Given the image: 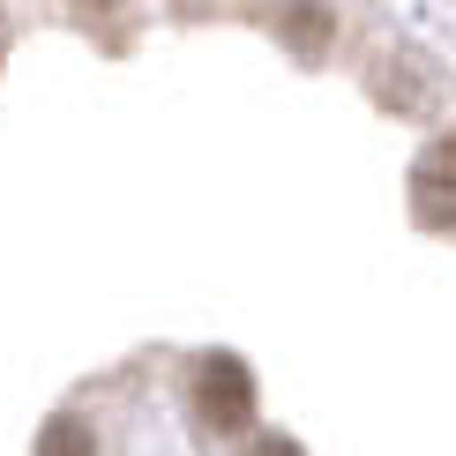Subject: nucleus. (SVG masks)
Segmentation results:
<instances>
[{
	"mask_svg": "<svg viewBox=\"0 0 456 456\" xmlns=\"http://www.w3.org/2000/svg\"><path fill=\"white\" fill-rule=\"evenodd\" d=\"M195 404H202V419H210V427H247V419H255V374H247L240 359L210 352L195 367Z\"/></svg>",
	"mask_w": 456,
	"mask_h": 456,
	"instance_id": "nucleus-1",
	"label": "nucleus"
},
{
	"mask_svg": "<svg viewBox=\"0 0 456 456\" xmlns=\"http://www.w3.org/2000/svg\"><path fill=\"white\" fill-rule=\"evenodd\" d=\"M449 173H456V150H449V142H434L427 158H419V217L434 224V232H449V217H456Z\"/></svg>",
	"mask_w": 456,
	"mask_h": 456,
	"instance_id": "nucleus-2",
	"label": "nucleus"
},
{
	"mask_svg": "<svg viewBox=\"0 0 456 456\" xmlns=\"http://www.w3.org/2000/svg\"><path fill=\"white\" fill-rule=\"evenodd\" d=\"M37 442H45V449H90V434L75 427V419H61V427H45V434H37Z\"/></svg>",
	"mask_w": 456,
	"mask_h": 456,
	"instance_id": "nucleus-3",
	"label": "nucleus"
},
{
	"mask_svg": "<svg viewBox=\"0 0 456 456\" xmlns=\"http://www.w3.org/2000/svg\"><path fill=\"white\" fill-rule=\"evenodd\" d=\"M83 8H112V0H83Z\"/></svg>",
	"mask_w": 456,
	"mask_h": 456,
	"instance_id": "nucleus-4",
	"label": "nucleus"
}]
</instances>
